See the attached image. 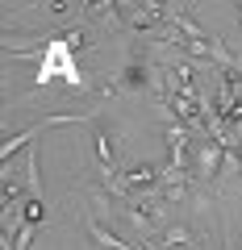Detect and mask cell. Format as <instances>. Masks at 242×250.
<instances>
[{
  "label": "cell",
  "mask_w": 242,
  "mask_h": 250,
  "mask_svg": "<svg viewBox=\"0 0 242 250\" xmlns=\"http://www.w3.org/2000/svg\"><path fill=\"white\" fill-rule=\"evenodd\" d=\"M192 242H197V233L188 225H167L163 229V246H192Z\"/></svg>",
  "instance_id": "6da1fadb"
},
{
  "label": "cell",
  "mask_w": 242,
  "mask_h": 250,
  "mask_svg": "<svg viewBox=\"0 0 242 250\" xmlns=\"http://www.w3.org/2000/svg\"><path fill=\"white\" fill-rule=\"evenodd\" d=\"M238 9H242V4H238ZM238 42H242V25H238Z\"/></svg>",
  "instance_id": "277c9868"
},
{
  "label": "cell",
  "mask_w": 242,
  "mask_h": 250,
  "mask_svg": "<svg viewBox=\"0 0 242 250\" xmlns=\"http://www.w3.org/2000/svg\"><path fill=\"white\" fill-rule=\"evenodd\" d=\"M42 217H46V205H42V200H29V205H25V225H38Z\"/></svg>",
  "instance_id": "3957f363"
},
{
  "label": "cell",
  "mask_w": 242,
  "mask_h": 250,
  "mask_svg": "<svg viewBox=\"0 0 242 250\" xmlns=\"http://www.w3.org/2000/svg\"><path fill=\"white\" fill-rule=\"evenodd\" d=\"M29 192L42 200V179H38V150H29Z\"/></svg>",
  "instance_id": "7a4b0ae2"
}]
</instances>
